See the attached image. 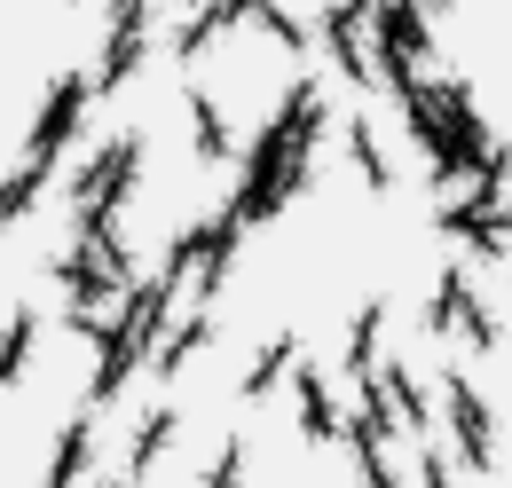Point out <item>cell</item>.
Segmentation results:
<instances>
[]
</instances>
